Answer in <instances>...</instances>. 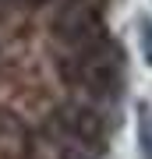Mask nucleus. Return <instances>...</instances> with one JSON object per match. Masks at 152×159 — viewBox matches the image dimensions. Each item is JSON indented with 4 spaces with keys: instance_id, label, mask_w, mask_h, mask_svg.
Instances as JSON below:
<instances>
[{
    "instance_id": "obj_4",
    "label": "nucleus",
    "mask_w": 152,
    "mask_h": 159,
    "mask_svg": "<svg viewBox=\"0 0 152 159\" xmlns=\"http://www.w3.org/2000/svg\"><path fill=\"white\" fill-rule=\"evenodd\" d=\"M11 11H39V7H46L50 0H4Z\"/></svg>"
},
{
    "instance_id": "obj_2",
    "label": "nucleus",
    "mask_w": 152,
    "mask_h": 159,
    "mask_svg": "<svg viewBox=\"0 0 152 159\" xmlns=\"http://www.w3.org/2000/svg\"><path fill=\"white\" fill-rule=\"evenodd\" d=\"M50 32L64 50H85L106 39V21L96 0H60L53 7Z\"/></svg>"
},
{
    "instance_id": "obj_3",
    "label": "nucleus",
    "mask_w": 152,
    "mask_h": 159,
    "mask_svg": "<svg viewBox=\"0 0 152 159\" xmlns=\"http://www.w3.org/2000/svg\"><path fill=\"white\" fill-rule=\"evenodd\" d=\"M57 127H60V134L67 138L74 148H81V152L89 156H99L103 148H106V120L103 113L92 102H64L60 110H57Z\"/></svg>"
},
{
    "instance_id": "obj_5",
    "label": "nucleus",
    "mask_w": 152,
    "mask_h": 159,
    "mask_svg": "<svg viewBox=\"0 0 152 159\" xmlns=\"http://www.w3.org/2000/svg\"><path fill=\"white\" fill-rule=\"evenodd\" d=\"M7 11H11V7H7L4 0H0V21H4V18H7Z\"/></svg>"
},
{
    "instance_id": "obj_1",
    "label": "nucleus",
    "mask_w": 152,
    "mask_h": 159,
    "mask_svg": "<svg viewBox=\"0 0 152 159\" xmlns=\"http://www.w3.org/2000/svg\"><path fill=\"white\" fill-rule=\"evenodd\" d=\"M57 74L67 89H78L89 99H113L120 89V53L110 39L85 50H67L57 60Z\"/></svg>"
}]
</instances>
